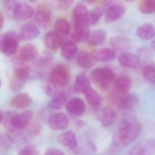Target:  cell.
Returning a JSON list of instances; mask_svg holds the SVG:
<instances>
[{"instance_id":"1","label":"cell","mask_w":155,"mask_h":155,"mask_svg":"<svg viewBox=\"0 0 155 155\" xmlns=\"http://www.w3.org/2000/svg\"><path fill=\"white\" fill-rule=\"evenodd\" d=\"M140 130L141 125L137 119L133 116H126L122 120L120 128L113 135V144L117 147H126L137 139Z\"/></svg>"},{"instance_id":"2","label":"cell","mask_w":155,"mask_h":155,"mask_svg":"<svg viewBox=\"0 0 155 155\" xmlns=\"http://www.w3.org/2000/svg\"><path fill=\"white\" fill-rule=\"evenodd\" d=\"M91 80L103 90L111 87L116 80V75L108 68H98L93 70L90 74Z\"/></svg>"},{"instance_id":"3","label":"cell","mask_w":155,"mask_h":155,"mask_svg":"<svg viewBox=\"0 0 155 155\" xmlns=\"http://www.w3.org/2000/svg\"><path fill=\"white\" fill-rule=\"evenodd\" d=\"M19 35L13 31H8L0 37V50L2 53L8 57L17 53L19 43Z\"/></svg>"},{"instance_id":"4","label":"cell","mask_w":155,"mask_h":155,"mask_svg":"<svg viewBox=\"0 0 155 155\" xmlns=\"http://www.w3.org/2000/svg\"><path fill=\"white\" fill-rule=\"evenodd\" d=\"M70 77L68 66L65 64H59L51 71L49 76L50 82L56 87H63L68 84Z\"/></svg>"},{"instance_id":"5","label":"cell","mask_w":155,"mask_h":155,"mask_svg":"<svg viewBox=\"0 0 155 155\" xmlns=\"http://www.w3.org/2000/svg\"><path fill=\"white\" fill-rule=\"evenodd\" d=\"M126 8L119 3H111L108 6L105 14V20L107 23L117 21L125 14Z\"/></svg>"},{"instance_id":"6","label":"cell","mask_w":155,"mask_h":155,"mask_svg":"<svg viewBox=\"0 0 155 155\" xmlns=\"http://www.w3.org/2000/svg\"><path fill=\"white\" fill-rule=\"evenodd\" d=\"M34 14L33 8L25 2H18L13 13V19L17 21H24L30 18Z\"/></svg>"},{"instance_id":"7","label":"cell","mask_w":155,"mask_h":155,"mask_svg":"<svg viewBox=\"0 0 155 155\" xmlns=\"http://www.w3.org/2000/svg\"><path fill=\"white\" fill-rule=\"evenodd\" d=\"M97 116L102 126L107 127L115 122L117 116V113L114 108L106 107L98 110Z\"/></svg>"},{"instance_id":"8","label":"cell","mask_w":155,"mask_h":155,"mask_svg":"<svg viewBox=\"0 0 155 155\" xmlns=\"http://www.w3.org/2000/svg\"><path fill=\"white\" fill-rule=\"evenodd\" d=\"M118 61L122 67L127 68H138L141 65L139 57L127 51L122 52L118 56Z\"/></svg>"},{"instance_id":"9","label":"cell","mask_w":155,"mask_h":155,"mask_svg":"<svg viewBox=\"0 0 155 155\" xmlns=\"http://www.w3.org/2000/svg\"><path fill=\"white\" fill-rule=\"evenodd\" d=\"M48 124L52 129L62 130L68 127L69 121L68 116L64 113H55L50 116Z\"/></svg>"},{"instance_id":"10","label":"cell","mask_w":155,"mask_h":155,"mask_svg":"<svg viewBox=\"0 0 155 155\" xmlns=\"http://www.w3.org/2000/svg\"><path fill=\"white\" fill-rule=\"evenodd\" d=\"M155 148V140H146L137 143L130 149L129 153L130 155H147L153 152Z\"/></svg>"},{"instance_id":"11","label":"cell","mask_w":155,"mask_h":155,"mask_svg":"<svg viewBox=\"0 0 155 155\" xmlns=\"http://www.w3.org/2000/svg\"><path fill=\"white\" fill-rule=\"evenodd\" d=\"M39 34V29L37 25L34 23L28 22L22 25L19 36L21 40L28 41L38 38Z\"/></svg>"},{"instance_id":"12","label":"cell","mask_w":155,"mask_h":155,"mask_svg":"<svg viewBox=\"0 0 155 155\" xmlns=\"http://www.w3.org/2000/svg\"><path fill=\"white\" fill-rule=\"evenodd\" d=\"M67 111L71 115L74 116H81L86 110V105L83 100L80 98H72L67 103Z\"/></svg>"},{"instance_id":"13","label":"cell","mask_w":155,"mask_h":155,"mask_svg":"<svg viewBox=\"0 0 155 155\" xmlns=\"http://www.w3.org/2000/svg\"><path fill=\"white\" fill-rule=\"evenodd\" d=\"M34 21L42 28H46L49 26L51 20L50 11L46 7H40L34 13Z\"/></svg>"},{"instance_id":"14","label":"cell","mask_w":155,"mask_h":155,"mask_svg":"<svg viewBox=\"0 0 155 155\" xmlns=\"http://www.w3.org/2000/svg\"><path fill=\"white\" fill-rule=\"evenodd\" d=\"M89 27L85 23L74 25V31L71 35L72 41L76 43L87 41L91 32Z\"/></svg>"},{"instance_id":"15","label":"cell","mask_w":155,"mask_h":155,"mask_svg":"<svg viewBox=\"0 0 155 155\" xmlns=\"http://www.w3.org/2000/svg\"><path fill=\"white\" fill-rule=\"evenodd\" d=\"M44 43L48 48L55 50L61 47L63 39L61 35L57 31H50L45 35Z\"/></svg>"},{"instance_id":"16","label":"cell","mask_w":155,"mask_h":155,"mask_svg":"<svg viewBox=\"0 0 155 155\" xmlns=\"http://www.w3.org/2000/svg\"><path fill=\"white\" fill-rule=\"evenodd\" d=\"M38 55V51L35 46L26 44L19 51L18 58L24 62H30L35 60Z\"/></svg>"},{"instance_id":"17","label":"cell","mask_w":155,"mask_h":155,"mask_svg":"<svg viewBox=\"0 0 155 155\" xmlns=\"http://www.w3.org/2000/svg\"><path fill=\"white\" fill-rule=\"evenodd\" d=\"M110 42L111 48L115 51L126 52L132 47L131 42L128 39L121 36L113 37L110 39Z\"/></svg>"},{"instance_id":"18","label":"cell","mask_w":155,"mask_h":155,"mask_svg":"<svg viewBox=\"0 0 155 155\" xmlns=\"http://www.w3.org/2000/svg\"><path fill=\"white\" fill-rule=\"evenodd\" d=\"M88 11L85 4L81 2L78 3L74 7L72 12L73 25L82 23L86 24L85 21Z\"/></svg>"},{"instance_id":"19","label":"cell","mask_w":155,"mask_h":155,"mask_svg":"<svg viewBox=\"0 0 155 155\" xmlns=\"http://www.w3.org/2000/svg\"><path fill=\"white\" fill-rule=\"evenodd\" d=\"M76 61L81 68L89 69L94 66L96 60L94 54L88 51H82L77 55Z\"/></svg>"},{"instance_id":"20","label":"cell","mask_w":155,"mask_h":155,"mask_svg":"<svg viewBox=\"0 0 155 155\" xmlns=\"http://www.w3.org/2000/svg\"><path fill=\"white\" fill-rule=\"evenodd\" d=\"M131 81L127 76H122L115 80L114 91L120 96L127 94L131 87Z\"/></svg>"},{"instance_id":"21","label":"cell","mask_w":155,"mask_h":155,"mask_svg":"<svg viewBox=\"0 0 155 155\" xmlns=\"http://www.w3.org/2000/svg\"><path fill=\"white\" fill-rule=\"evenodd\" d=\"M31 97L26 93L18 94L11 100L10 105L17 109H23L28 107L32 103Z\"/></svg>"},{"instance_id":"22","label":"cell","mask_w":155,"mask_h":155,"mask_svg":"<svg viewBox=\"0 0 155 155\" xmlns=\"http://www.w3.org/2000/svg\"><path fill=\"white\" fill-rule=\"evenodd\" d=\"M136 34L142 40H150L155 37V28L150 23H145L138 27Z\"/></svg>"},{"instance_id":"23","label":"cell","mask_w":155,"mask_h":155,"mask_svg":"<svg viewBox=\"0 0 155 155\" xmlns=\"http://www.w3.org/2000/svg\"><path fill=\"white\" fill-rule=\"evenodd\" d=\"M139 101L138 97L135 94H127L120 98L117 105L122 109H130L137 105Z\"/></svg>"},{"instance_id":"24","label":"cell","mask_w":155,"mask_h":155,"mask_svg":"<svg viewBox=\"0 0 155 155\" xmlns=\"http://www.w3.org/2000/svg\"><path fill=\"white\" fill-rule=\"evenodd\" d=\"M107 39V34L103 30L97 29L90 32L87 40L89 45L100 46L104 44Z\"/></svg>"},{"instance_id":"25","label":"cell","mask_w":155,"mask_h":155,"mask_svg":"<svg viewBox=\"0 0 155 155\" xmlns=\"http://www.w3.org/2000/svg\"><path fill=\"white\" fill-rule=\"evenodd\" d=\"M96 61L100 62H107L112 61L117 57L116 51L113 49L103 48L97 50L94 52Z\"/></svg>"},{"instance_id":"26","label":"cell","mask_w":155,"mask_h":155,"mask_svg":"<svg viewBox=\"0 0 155 155\" xmlns=\"http://www.w3.org/2000/svg\"><path fill=\"white\" fill-rule=\"evenodd\" d=\"M58 140L62 145L68 147L72 150L76 149L78 147L76 135L72 131H67L63 132L59 136Z\"/></svg>"},{"instance_id":"27","label":"cell","mask_w":155,"mask_h":155,"mask_svg":"<svg viewBox=\"0 0 155 155\" xmlns=\"http://www.w3.org/2000/svg\"><path fill=\"white\" fill-rule=\"evenodd\" d=\"M90 87V82L86 74L81 73L76 78L74 85V91L78 94H84Z\"/></svg>"},{"instance_id":"28","label":"cell","mask_w":155,"mask_h":155,"mask_svg":"<svg viewBox=\"0 0 155 155\" xmlns=\"http://www.w3.org/2000/svg\"><path fill=\"white\" fill-rule=\"evenodd\" d=\"M78 51V46L76 42L72 41L64 42L61 47V55L66 59H73L77 55Z\"/></svg>"},{"instance_id":"29","label":"cell","mask_w":155,"mask_h":155,"mask_svg":"<svg viewBox=\"0 0 155 155\" xmlns=\"http://www.w3.org/2000/svg\"><path fill=\"white\" fill-rule=\"evenodd\" d=\"M84 94L88 103L94 108H98L102 103V97L91 87H90Z\"/></svg>"},{"instance_id":"30","label":"cell","mask_w":155,"mask_h":155,"mask_svg":"<svg viewBox=\"0 0 155 155\" xmlns=\"http://www.w3.org/2000/svg\"><path fill=\"white\" fill-rule=\"evenodd\" d=\"M68 96L64 92H58L50 101L48 107L51 110H59L62 108L66 104Z\"/></svg>"},{"instance_id":"31","label":"cell","mask_w":155,"mask_h":155,"mask_svg":"<svg viewBox=\"0 0 155 155\" xmlns=\"http://www.w3.org/2000/svg\"><path fill=\"white\" fill-rule=\"evenodd\" d=\"M105 9L102 7H97L89 11L86 17V24L91 26L97 23L104 14Z\"/></svg>"},{"instance_id":"32","label":"cell","mask_w":155,"mask_h":155,"mask_svg":"<svg viewBox=\"0 0 155 155\" xmlns=\"http://www.w3.org/2000/svg\"><path fill=\"white\" fill-rule=\"evenodd\" d=\"M56 31L61 35L67 36L71 31V26L67 20L64 18H59L56 21L55 24Z\"/></svg>"},{"instance_id":"33","label":"cell","mask_w":155,"mask_h":155,"mask_svg":"<svg viewBox=\"0 0 155 155\" xmlns=\"http://www.w3.org/2000/svg\"><path fill=\"white\" fill-rule=\"evenodd\" d=\"M139 9L144 14H150L155 12V0H141Z\"/></svg>"},{"instance_id":"34","label":"cell","mask_w":155,"mask_h":155,"mask_svg":"<svg viewBox=\"0 0 155 155\" xmlns=\"http://www.w3.org/2000/svg\"><path fill=\"white\" fill-rule=\"evenodd\" d=\"M143 77L147 81L155 83V67L154 66H145L142 70Z\"/></svg>"},{"instance_id":"35","label":"cell","mask_w":155,"mask_h":155,"mask_svg":"<svg viewBox=\"0 0 155 155\" xmlns=\"http://www.w3.org/2000/svg\"><path fill=\"white\" fill-rule=\"evenodd\" d=\"M18 2V0H8L5 1V12L10 18H13V12Z\"/></svg>"},{"instance_id":"36","label":"cell","mask_w":155,"mask_h":155,"mask_svg":"<svg viewBox=\"0 0 155 155\" xmlns=\"http://www.w3.org/2000/svg\"><path fill=\"white\" fill-rule=\"evenodd\" d=\"M56 7L60 10H65L70 8L75 0H52Z\"/></svg>"},{"instance_id":"37","label":"cell","mask_w":155,"mask_h":155,"mask_svg":"<svg viewBox=\"0 0 155 155\" xmlns=\"http://www.w3.org/2000/svg\"><path fill=\"white\" fill-rule=\"evenodd\" d=\"M39 154L38 149L32 145L27 146L21 150L19 153L20 155H37Z\"/></svg>"},{"instance_id":"38","label":"cell","mask_w":155,"mask_h":155,"mask_svg":"<svg viewBox=\"0 0 155 155\" xmlns=\"http://www.w3.org/2000/svg\"><path fill=\"white\" fill-rule=\"evenodd\" d=\"M44 91L46 94L49 97H54L56 96L59 92L57 90L56 86L51 84V85H48L44 88Z\"/></svg>"},{"instance_id":"39","label":"cell","mask_w":155,"mask_h":155,"mask_svg":"<svg viewBox=\"0 0 155 155\" xmlns=\"http://www.w3.org/2000/svg\"><path fill=\"white\" fill-rule=\"evenodd\" d=\"M45 155H64L63 152L59 150L54 148L51 147L48 149L45 152Z\"/></svg>"},{"instance_id":"40","label":"cell","mask_w":155,"mask_h":155,"mask_svg":"<svg viewBox=\"0 0 155 155\" xmlns=\"http://www.w3.org/2000/svg\"><path fill=\"white\" fill-rule=\"evenodd\" d=\"M4 18L3 16L2 12H1L0 13V22H1V24H0V29H2V28L4 25Z\"/></svg>"},{"instance_id":"41","label":"cell","mask_w":155,"mask_h":155,"mask_svg":"<svg viewBox=\"0 0 155 155\" xmlns=\"http://www.w3.org/2000/svg\"><path fill=\"white\" fill-rule=\"evenodd\" d=\"M88 145H89L91 149V150L93 151H96V149H97V147H96V145L93 142H92V141H89L88 143Z\"/></svg>"},{"instance_id":"42","label":"cell","mask_w":155,"mask_h":155,"mask_svg":"<svg viewBox=\"0 0 155 155\" xmlns=\"http://www.w3.org/2000/svg\"><path fill=\"white\" fill-rule=\"evenodd\" d=\"M85 3H87L89 5L94 4L97 0H82Z\"/></svg>"},{"instance_id":"43","label":"cell","mask_w":155,"mask_h":155,"mask_svg":"<svg viewBox=\"0 0 155 155\" xmlns=\"http://www.w3.org/2000/svg\"><path fill=\"white\" fill-rule=\"evenodd\" d=\"M151 48L154 51H155V39L151 43Z\"/></svg>"},{"instance_id":"44","label":"cell","mask_w":155,"mask_h":155,"mask_svg":"<svg viewBox=\"0 0 155 155\" xmlns=\"http://www.w3.org/2000/svg\"><path fill=\"white\" fill-rule=\"evenodd\" d=\"M28 2H30L31 3H34L35 2H37L38 0H27Z\"/></svg>"},{"instance_id":"45","label":"cell","mask_w":155,"mask_h":155,"mask_svg":"<svg viewBox=\"0 0 155 155\" xmlns=\"http://www.w3.org/2000/svg\"><path fill=\"white\" fill-rule=\"evenodd\" d=\"M126 1H127L131 2L133 1H134V0H126Z\"/></svg>"},{"instance_id":"46","label":"cell","mask_w":155,"mask_h":155,"mask_svg":"<svg viewBox=\"0 0 155 155\" xmlns=\"http://www.w3.org/2000/svg\"><path fill=\"white\" fill-rule=\"evenodd\" d=\"M5 1H8V0H4Z\"/></svg>"}]
</instances>
